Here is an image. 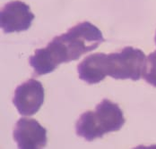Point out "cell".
<instances>
[{
	"instance_id": "7",
	"label": "cell",
	"mask_w": 156,
	"mask_h": 149,
	"mask_svg": "<svg viewBox=\"0 0 156 149\" xmlns=\"http://www.w3.org/2000/svg\"><path fill=\"white\" fill-rule=\"evenodd\" d=\"M142 78H144L147 83L156 87V51L151 53L146 58Z\"/></svg>"
},
{
	"instance_id": "5",
	"label": "cell",
	"mask_w": 156,
	"mask_h": 149,
	"mask_svg": "<svg viewBox=\"0 0 156 149\" xmlns=\"http://www.w3.org/2000/svg\"><path fill=\"white\" fill-rule=\"evenodd\" d=\"M33 19L30 6L22 1L7 3L0 12V25L5 33L27 30Z\"/></svg>"
},
{
	"instance_id": "8",
	"label": "cell",
	"mask_w": 156,
	"mask_h": 149,
	"mask_svg": "<svg viewBox=\"0 0 156 149\" xmlns=\"http://www.w3.org/2000/svg\"><path fill=\"white\" fill-rule=\"evenodd\" d=\"M155 44H156V34H155Z\"/></svg>"
},
{
	"instance_id": "1",
	"label": "cell",
	"mask_w": 156,
	"mask_h": 149,
	"mask_svg": "<svg viewBox=\"0 0 156 149\" xmlns=\"http://www.w3.org/2000/svg\"><path fill=\"white\" fill-rule=\"evenodd\" d=\"M103 41L101 31L93 23L83 22L54 38L46 47L37 49L30 57V64L35 74H48L59 64L78 60L94 51Z\"/></svg>"
},
{
	"instance_id": "2",
	"label": "cell",
	"mask_w": 156,
	"mask_h": 149,
	"mask_svg": "<svg viewBox=\"0 0 156 149\" xmlns=\"http://www.w3.org/2000/svg\"><path fill=\"white\" fill-rule=\"evenodd\" d=\"M146 58L142 50L133 46H126L119 53H96L79 63V78L88 84L99 83L106 76L115 80H138L144 73Z\"/></svg>"
},
{
	"instance_id": "3",
	"label": "cell",
	"mask_w": 156,
	"mask_h": 149,
	"mask_svg": "<svg viewBox=\"0 0 156 149\" xmlns=\"http://www.w3.org/2000/svg\"><path fill=\"white\" fill-rule=\"evenodd\" d=\"M122 110L109 99L102 100L94 111L83 113L76 125V134L88 141L119 130L125 124Z\"/></svg>"
},
{
	"instance_id": "4",
	"label": "cell",
	"mask_w": 156,
	"mask_h": 149,
	"mask_svg": "<svg viewBox=\"0 0 156 149\" xmlns=\"http://www.w3.org/2000/svg\"><path fill=\"white\" fill-rule=\"evenodd\" d=\"M44 98L45 90L42 84L31 79L16 88L13 103L21 115L31 116L39 112Z\"/></svg>"
},
{
	"instance_id": "6",
	"label": "cell",
	"mask_w": 156,
	"mask_h": 149,
	"mask_svg": "<svg viewBox=\"0 0 156 149\" xmlns=\"http://www.w3.org/2000/svg\"><path fill=\"white\" fill-rule=\"evenodd\" d=\"M14 138L19 148H43L47 145V130L36 120L21 118L16 122Z\"/></svg>"
}]
</instances>
